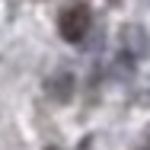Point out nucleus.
Listing matches in <instances>:
<instances>
[{
  "instance_id": "nucleus-1",
  "label": "nucleus",
  "mask_w": 150,
  "mask_h": 150,
  "mask_svg": "<svg viewBox=\"0 0 150 150\" xmlns=\"http://www.w3.org/2000/svg\"><path fill=\"white\" fill-rule=\"evenodd\" d=\"M90 10L83 6V3H77V6H67L64 13H61L58 19V32L64 42H83L86 38V32H90Z\"/></svg>"
},
{
  "instance_id": "nucleus-2",
  "label": "nucleus",
  "mask_w": 150,
  "mask_h": 150,
  "mask_svg": "<svg viewBox=\"0 0 150 150\" xmlns=\"http://www.w3.org/2000/svg\"><path fill=\"white\" fill-rule=\"evenodd\" d=\"M121 42H125L134 54H144V51H147V45H144V32L137 29V26H125V29H121Z\"/></svg>"
},
{
  "instance_id": "nucleus-3",
  "label": "nucleus",
  "mask_w": 150,
  "mask_h": 150,
  "mask_svg": "<svg viewBox=\"0 0 150 150\" xmlns=\"http://www.w3.org/2000/svg\"><path fill=\"white\" fill-rule=\"evenodd\" d=\"M147 150H150V147H147Z\"/></svg>"
}]
</instances>
